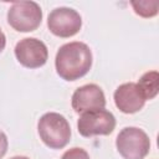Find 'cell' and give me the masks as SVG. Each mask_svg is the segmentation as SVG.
<instances>
[{"instance_id": "1", "label": "cell", "mask_w": 159, "mask_h": 159, "mask_svg": "<svg viewBox=\"0 0 159 159\" xmlns=\"http://www.w3.org/2000/svg\"><path fill=\"white\" fill-rule=\"evenodd\" d=\"M92 51L84 42L72 41L62 45L55 57L57 75L65 81H76L86 76L92 67Z\"/></svg>"}, {"instance_id": "2", "label": "cell", "mask_w": 159, "mask_h": 159, "mask_svg": "<svg viewBox=\"0 0 159 159\" xmlns=\"http://www.w3.org/2000/svg\"><path fill=\"white\" fill-rule=\"evenodd\" d=\"M37 133L42 143L51 149H62L71 139L68 120L56 112H47L40 117L37 122Z\"/></svg>"}, {"instance_id": "3", "label": "cell", "mask_w": 159, "mask_h": 159, "mask_svg": "<svg viewBox=\"0 0 159 159\" xmlns=\"http://www.w3.org/2000/svg\"><path fill=\"white\" fill-rule=\"evenodd\" d=\"M116 147L123 159H144L150 150V139L143 129L125 127L118 133Z\"/></svg>"}, {"instance_id": "4", "label": "cell", "mask_w": 159, "mask_h": 159, "mask_svg": "<svg viewBox=\"0 0 159 159\" xmlns=\"http://www.w3.org/2000/svg\"><path fill=\"white\" fill-rule=\"evenodd\" d=\"M41 21L42 10L35 1H15L7 10V22L19 32L35 31Z\"/></svg>"}, {"instance_id": "5", "label": "cell", "mask_w": 159, "mask_h": 159, "mask_svg": "<svg viewBox=\"0 0 159 159\" xmlns=\"http://www.w3.org/2000/svg\"><path fill=\"white\" fill-rule=\"evenodd\" d=\"M116 128V117L104 108L83 112L77 120V130L82 137L108 135Z\"/></svg>"}, {"instance_id": "6", "label": "cell", "mask_w": 159, "mask_h": 159, "mask_svg": "<svg viewBox=\"0 0 159 159\" xmlns=\"http://www.w3.org/2000/svg\"><path fill=\"white\" fill-rule=\"evenodd\" d=\"M47 27L50 32L57 37H72L80 32L82 27V17L75 9L66 6L56 7L48 14Z\"/></svg>"}, {"instance_id": "7", "label": "cell", "mask_w": 159, "mask_h": 159, "mask_svg": "<svg viewBox=\"0 0 159 159\" xmlns=\"http://www.w3.org/2000/svg\"><path fill=\"white\" fill-rule=\"evenodd\" d=\"M14 53L19 63L26 68L42 67L48 58L47 46L36 37H25L20 40L15 46Z\"/></svg>"}, {"instance_id": "8", "label": "cell", "mask_w": 159, "mask_h": 159, "mask_svg": "<svg viewBox=\"0 0 159 159\" xmlns=\"http://www.w3.org/2000/svg\"><path fill=\"white\" fill-rule=\"evenodd\" d=\"M71 106L75 112L83 113L91 109L104 108L106 96L103 89L96 83H87L78 87L71 98Z\"/></svg>"}, {"instance_id": "9", "label": "cell", "mask_w": 159, "mask_h": 159, "mask_svg": "<svg viewBox=\"0 0 159 159\" xmlns=\"http://www.w3.org/2000/svg\"><path fill=\"white\" fill-rule=\"evenodd\" d=\"M113 99L116 107L125 114L137 113L145 104V99L134 82H127L118 86L114 91Z\"/></svg>"}, {"instance_id": "10", "label": "cell", "mask_w": 159, "mask_h": 159, "mask_svg": "<svg viewBox=\"0 0 159 159\" xmlns=\"http://www.w3.org/2000/svg\"><path fill=\"white\" fill-rule=\"evenodd\" d=\"M144 99H153L159 92V73L158 71H148L142 75L137 83Z\"/></svg>"}, {"instance_id": "11", "label": "cell", "mask_w": 159, "mask_h": 159, "mask_svg": "<svg viewBox=\"0 0 159 159\" xmlns=\"http://www.w3.org/2000/svg\"><path fill=\"white\" fill-rule=\"evenodd\" d=\"M130 6L133 7L134 12L140 17H154L158 15L159 4L158 1L153 0H139V1H130Z\"/></svg>"}, {"instance_id": "12", "label": "cell", "mask_w": 159, "mask_h": 159, "mask_svg": "<svg viewBox=\"0 0 159 159\" xmlns=\"http://www.w3.org/2000/svg\"><path fill=\"white\" fill-rule=\"evenodd\" d=\"M61 159H89V154L83 148L73 147L71 149H67L62 154Z\"/></svg>"}, {"instance_id": "13", "label": "cell", "mask_w": 159, "mask_h": 159, "mask_svg": "<svg viewBox=\"0 0 159 159\" xmlns=\"http://www.w3.org/2000/svg\"><path fill=\"white\" fill-rule=\"evenodd\" d=\"M7 147H9L7 137L2 130H0V159H2V157L6 154Z\"/></svg>"}, {"instance_id": "14", "label": "cell", "mask_w": 159, "mask_h": 159, "mask_svg": "<svg viewBox=\"0 0 159 159\" xmlns=\"http://www.w3.org/2000/svg\"><path fill=\"white\" fill-rule=\"evenodd\" d=\"M5 46H6V36L2 32V30L0 29V52L5 48Z\"/></svg>"}, {"instance_id": "15", "label": "cell", "mask_w": 159, "mask_h": 159, "mask_svg": "<svg viewBox=\"0 0 159 159\" xmlns=\"http://www.w3.org/2000/svg\"><path fill=\"white\" fill-rule=\"evenodd\" d=\"M10 159H30V158L24 157V155H15V157H12V158H10Z\"/></svg>"}]
</instances>
